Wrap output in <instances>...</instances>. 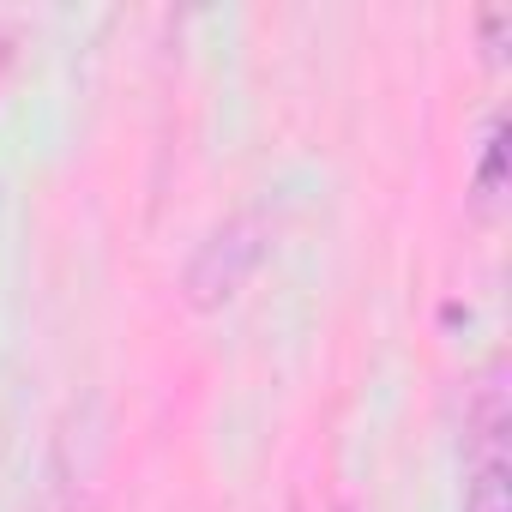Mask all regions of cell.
I'll list each match as a JSON object with an SVG mask.
<instances>
[{
	"instance_id": "6da1fadb",
	"label": "cell",
	"mask_w": 512,
	"mask_h": 512,
	"mask_svg": "<svg viewBox=\"0 0 512 512\" xmlns=\"http://www.w3.org/2000/svg\"><path fill=\"white\" fill-rule=\"evenodd\" d=\"M500 199H506V121L488 127V145H482V163H476V205L500 211Z\"/></svg>"
},
{
	"instance_id": "7a4b0ae2",
	"label": "cell",
	"mask_w": 512,
	"mask_h": 512,
	"mask_svg": "<svg viewBox=\"0 0 512 512\" xmlns=\"http://www.w3.org/2000/svg\"><path fill=\"white\" fill-rule=\"evenodd\" d=\"M464 512H512V494H506V470H500V464H488V470L470 482Z\"/></svg>"
}]
</instances>
